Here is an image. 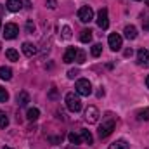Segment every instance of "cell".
<instances>
[{
  "label": "cell",
  "instance_id": "1",
  "mask_svg": "<svg viewBox=\"0 0 149 149\" xmlns=\"http://www.w3.org/2000/svg\"><path fill=\"white\" fill-rule=\"evenodd\" d=\"M64 101H66V108L71 113H78L81 109V101H80V95L76 92H68Z\"/></svg>",
  "mask_w": 149,
  "mask_h": 149
},
{
  "label": "cell",
  "instance_id": "2",
  "mask_svg": "<svg viewBox=\"0 0 149 149\" xmlns=\"http://www.w3.org/2000/svg\"><path fill=\"white\" fill-rule=\"evenodd\" d=\"M74 92L78 95H83V97H88L92 94V83L85 78H80L76 83H74Z\"/></svg>",
  "mask_w": 149,
  "mask_h": 149
},
{
  "label": "cell",
  "instance_id": "3",
  "mask_svg": "<svg viewBox=\"0 0 149 149\" xmlns=\"http://www.w3.org/2000/svg\"><path fill=\"white\" fill-rule=\"evenodd\" d=\"M114 127H116V123H114V120H113V118L106 120V121L99 127V137H101V139H106L108 135H111L113 130H114Z\"/></svg>",
  "mask_w": 149,
  "mask_h": 149
},
{
  "label": "cell",
  "instance_id": "4",
  "mask_svg": "<svg viewBox=\"0 0 149 149\" xmlns=\"http://www.w3.org/2000/svg\"><path fill=\"white\" fill-rule=\"evenodd\" d=\"M78 19H80L81 23H90V21L94 19V10H92V7H88V5L80 7V9H78Z\"/></svg>",
  "mask_w": 149,
  "mask_h": 149
},
{
  "label": "cell",
  "instance_id": "5",
  "mask_svg": "<svg viewBox=\"0 0 149 149\" xmlns=\"http://www.w3.org/2000/svg\"><path fill=\"white\" fill-rule=\"evenodd\" d=\"M97 26L101 30H108V26H109V17H108V9L106 7H102L97 12Z\"/></svg>",
  "mask_w": 149,
  "mask_h": 149
},
{
  "label": "cell",
  "instance_id": "6",
  "mask_svg": "<svg viewBox=\"0 0 149 149\" xmlns=\"http://www.w3.org/2000/svg\"><path fill=\"white\" fill-rule=\"evenodd\" d=\"M17 33H19V28L14 23H7L3 26V31H2V35L7 38V40H14V38L17 37Z\"/></svg>",
  "mask_w": 149,
  "mask_h": 149
},
{
  "label": "cell",
  "instance_id": "7",
  "mask_svg": "<svg viewBox=\"0 0 149 149\" xmlns=\"http://www.w3.org/2000/svg\"><path fill=\"white\" fill-rule=\"evenodd\" d=\"M99 109L95 108V106H88L87 109H85V120L88 121V123H97L99 121Z\"/></svg>",
  "mask_w": 149,
  "mask_h": 149
},
{
  "label": "cell",
  "instance_id": "8",
  "mask_svg": "<svg viewBox=\"0 0 149 149\" xmlns=\"http://www.w3.org/2000/svg\"><path fill=\"white\" fill-rule=\"evenodd\" d=\"M108 43H109V47H111V50H120L121 49V45H123V38L121 35H118V33H111L109 38H108Z\"/></svg>",
  "mask_w": 149,
  "mask_h": 149
},
{
  "label": "cell",
  "instance_id": "9",
  "mask_svg": "<svg viewBox=\"0 0 149 149\" xmlns=\"http://www.w3.org/2000/svg\"><path fill=\"white\" fill-rule=\"evenodd\" d=\"M137 64L141 66H149V50L148 49H141L137 52Z\"/></svg>",
  "mask_w": 149,
  "mask_h": 149
},
{
  "label": "cell",
  "instance_id": "10",
  "mask_svg": "<svg viewBox=\"0 0 149 149\" xmlns=\"http://www.w3.org/2000/svg\"><path fill=\"white\" fill-rule=\"evenodd\" d=\"M37 52H38L37 45H33V43H30V42H24V43H23V54H24V56L33 57Z\"/></svg>",
  "mask_w": 149,
  "mask_h": 149
},
{
  "label": "cell",
  "instance_id": "11",
  "mask_svg": "<svg viewBox=\"0 0 149 149\" xmlns=\"http://www.w3.org/2000/svg\"><path fill=\"white\" fill-rule=\"evenodd\" d=\"M76 52H78V49H74V47H70V49L64 52V57H63V61H64L66 64H71L74 59H76Z\"/></svg>",
  "mask_w": 149,
  "mask_h": 149
},
{
  "label": "cell",
  "instance_id": "12",
  "mask_svg": "<svg viewBox=\"0 0 149 149\" xmlns=\"http://www.w3.org/2000/svg\"><path fill=\"white\" fill-rule=\"evenodd\" d=\"M5 7H7V10H10V12H17V10L23 9V2H21V0H7Z\"/></svg>",
  "mask_w": 149,
  "mask_h": 149
},
{
  "label": "cell",
  "instance_id": "13",
  "mask_svg": "<svg viewBox=\"0 0 149 149\" xmlns=\"http://www.w3.org/2000/svg\"><path fill=\"white\" fill-rule=\"evenodd\" d=\"M125 37L128 38V40H135L137 38V28L134 26V24H128V26H125Z\"/></svg>",
  "mask_w": 149,
  "mask_h": 149
},
{
  "label": "cell",
  "instance_id": "14",
  "mask_svg": "<svg viewBox=\"0 0 149 149\" xmlns=\"http://www.w3.org/2000/svg\"><path fill=\"white\" fill-rule=\"evenodd\" d=\"M28 102H30V94L24 92V90L19 92V94H17V104L23 108V106H28Z\"/></svg>",
  "mask_w": 149,
  "mask_h": 149
},
{
  "label": "cell",
  "instance_id": "15",
  "mask_svg": "<svg viewBox=\"0 0 149 149\" xmlns=\"http://www.w3.org/2000/svg\"><path fill=\"white\" fill-rule=\"evenodd\" d=\"M80 135H81V142H83V144H88V146L94 144V137H92V134H90L88 130H85V128L80 130Z\"/></svg>",
  "mask_w": 149,
  "mask_h": 149
},
{
  "label": "cell",
  "instance_id": "16",
  "mask_svg": "<svg viewBox=\"0 0 149 149\" xmlns=\"http://www.w3.org/2000/svg\"><path fill=\"white\" fill-rule=\"evenodd\" d=\"M108 149H130V144H128L127 141L120 139V141H116V142L109 144V148H108Z\"/></svg>",
  "mask_w": 149,
  "mask_h": 149
},
{
  "label": "cell",
  "instance_id": "17",
  "mask_svg": "<svg viewBox=\"0 0 149 149\" xmlns=\"http://www.w3.org/2000/svg\"><path fill=\"white\" fill-rule=\"evenodd\" d=\"M5 56H7L9 61H14V63L19 61V52H17L16 49H7V50H5Z\"/></svg>",
  "mask_w": 149,
  "mask_h": 149
},
{
  "label": "cell",
  "instance_id": "18",
  "mask_svg": "<svg viewBox=\"0 0 149 149\" xmlns=\"http://www.w3.org/2000/svg\"><path fill=\"white\" fill-rule=\"evenodd\" d=\"M38 116H40V111H38L37 108H30L28 113H26V118H28L30 121H37Z\"/></svg>",
  "mask_w": 149,
  "mask_h": 149
},
{
  "label": "cell",
  "instance_id": "19",
  "mask_svg": "<svg viewBox=\"0 0 149 149\" xmlns=\"http://www.w3.org/2000/svg\"><path fill=\"white\" fill-rule=\"evenodd\" d=\"M0 78L2 80H10L12 78V70L7 68V66H2L0 68Z\"/></svg>",
  "mask_w": 149,
  "mask_h": 149
},
{
  "label": "cell",
  "instance_id": "20",
  "mask_svg": "<svg viewBox=\"0 0 149 149\" xmlns=\"http://www.w3.org/2000/svg\"><path fill=\"white\" fill-rule=\"evenodd\" d=\"M92 40V31L90 30H83L81 33H80V42L81 43H88Z\"/></svg>",
  "mask_w": 149,
  "mask_h": 149
},
{
  "label": "cell",
  "instance_id": "21",
  "mask_svg": "<svg viewBox=\"0 0 149 149\" xmlns=\"http://www.w3.org/2000/svg\"><path fill=\"white\" fill-rule=\"evenodd\" d=\"M68 139H70L71 144H83V142H81V135L76 134V132H70V134H68Z\"/></svg>",
  "mask_w": 149,
  "mask_h": 149
},
{
  "label": "cell",
  "instance_id": "22",
  "mask_svg": "<svg viewBox=\"0 0 149 149\" xmlns=\"http://www.w3.org/2000/svg\"><path fill=\"white\" fill-rule=\"evenodd\" d=\"M90 52H92V56H94V57H99V56L102 54V45H101V43L92 45V50H90Z\"/></svg>",
  "mask_w": 149,
  "mask_h": 149
},
{
  "label": "cell",
  "instance_id": "23",
  "mask_svg": "<svg viewBox=\"0 0 149 149\" xmlns=\"http://www.w3.org/2000/svg\"><path fill=\"white\" fill-rule=\"evenodd\" d=\"M137 116H139V120L149 121V108H144V109H141V111L137 113Z\"/></svg>",
  "mask_w": 149,
  "mask_h": 149
},
{
  "label": "cell",
  "instance_id": "24",
  "mask_svg": "<svg viewBox=\"0 0 149 149\" xmlns=\"http://www.w3.org/2000/svg\"><path fill=\"white\" fill-rule=\"evenodd\" d=\"M9 125V118H7V114L3 111H0V128H5Z\"/></svg>",
  "mask_w": 149,
  "mask_h": 149
},
{
  "label": "cell",
  "instance_id": "25",
  "mask_svg": "<svg viewBox=\"0 0 149 149\" xmlns=\"http://www.w3.org/2000/svg\"><path fill=\"white\" fill-rule=\"evenodd\" d=\"M61 33H63V38H64V40H70V38H71V28H70V26H63Z\"/></svg>",
  "mask_w": 149,
  "mask_h": 149
},
{
  "label": "cell",
  "instance_id": "26",
  "mask_svg": "<svg viewBox=\"0 0 149 149\" xmlns=\"http://www.w3.org/2000/svg\"><path fill=\"white\" fill-rule=\"evenodd\" d=\"M74 61H76L78 64H83V63H85V52H83V50H78V52H76V59H74Z\"/></svg>",
  "mask_w": 149,
  "mask_h": 149
},
{
  "label": "cell",
  "instance_id": "27",
  "mask_svg": "<svg viewBox=\"0 0 149 149\" xmlns=\"http://www.w3.org/2000/svg\"><path fill=\"white\" fill-rule=\"evenodd\" d=\"M7 101H9V92L0 87V102H7Z\"/></svg>",
  "mask_w": 149,
  "mask_h": 149
},
{
  "label": "cell",
  "instance_id": "28",
  "mask_svg": "<svg viewBox=\"0 0 149 149\" xmlns=\"http://www.w3.org/2000/svg\"><path fill=\"white\" fill-rule=\"evenodd\" d=\"M26 31H28V33H33V31H35V24H33V21H28V23H26Z\"/></svg>",
  "mask_w": 149,
  "mask_h": 149
},
{
  "label": "cell",
  "instance_id": "29",
  "mask_svg": "<svg viewBox=\"0 0 149 149\" xmlns=\"http://www.w3.org/2000/svg\"><path fill=\"white\" fill-rule=\"evenodd\" d=\"M45 3H47V7H49V9H56V5H57V2H56V0H47Z\"/></svg>",
  "mask_w": 149,
  "mask_h": 149
},
{
  "label": "cell",
  "instance_id": "30",
  "mask_svg": "<svg viewBox=\"0 0 149 149\" xmlns=\"http://www.w3.org/2000/svg\"><path fill=\"white\" fill-rule=\"evenodd\" d=\"M76 74H78V71H76V70H70V71H68V78H71V80H73Z\"/></svg>",
  "mask_w": 149,
  "mask_h": 149
},
{
  "label": "cell",
  "instance_id": "31",
  "mask_svg": "<svg viewBox=\"0 0 149 149\" xmlns=\"http://www.w3.org/2000/svg\"><path fill=\"white\" fill-rule=\"evenodd\" d=\"M146 85H148V88H149V74H148V78H146Z\"/></svg>",
  "mask_w": 149,
  "mask_h": 149
},
{
  "label": "cell",
  "instance_id": "32",
  "mask_svg": "<svg viewBox=\"0 0 149 149\" xmlns=\"http://www.w3.org/2000/svg\"><path fill=\"white\" fill-rule=\"evenodd\" d=\"M0 14H3V7H2V3H0Z\"/></svg>",
  "mask_w": 149,
  "mask_h": 149
},
{
  "label": "cell",
  "instance_id": "33",
  "mask_svg": "<svg viewBox=\"0 0 149 149\" xmlns=\"http://www.w3.org/2000/svg\"><path fill=\"white\" fill-rule=\"evenodd\" d=\"M146 30H149V19H148V23H146Z\"/></svg>",
  "mask_w": 149,
  "mask_h": 149
},
{
  "label": "cell",
  "instance_id": "34",
  "mask_svg": "<svg viewBox=\"0 0 149 149\" xmlns=\"http://www.w3.org/2000/svg\"><path fill=\"white\" fill-rule=\"evenodd\" d=\"M0 30H2V14H0Z\"/></svg>",
  "mask_w": 149,
  "mask_h": 149
},
{
  "label": "cell",
  "instance_id": "35",
  "mask_svg": "<svg viewBox=\"0 0 149 149\" xmlns=\"http://www.w3.org/2000/svg\"><path fill=\"white\" fill-rule=\"evenodd\" d=\"M144 2H146V3H148V5H149V0H144Z\"/></svg>",
  "mask_w": 149,
  "mask_h": 149
},
{
  "label": "cell",
  "instance_id": "36",
  "mask_svg": "<svg viewBox=\"0 0 149 149\" xmlns=\"http://www.w3.org/2000/svg\"><path fill=\"white\" fill-rule=\"evenodd\" d=\"M3 149H12V148H3Z\"/></svg>",
  "mask_w": 149,
  "mask_h": 149
},
{
  "label": "cell",
  "instance_id": "37",
  "mask_svg": "<svg viewBox=\"0 0 149 149\" xmlns=\"http://www.w3.org/2000/svg\"><path fill=\"white\" fill-rule=\"evenodd\" d=\"M0 50H2V43H0Z\"/></svg>",
  "mask_w": 149,
  "mask_h": 149
},
{
  "label": "cell",
  "instance_id": "38",
  "mask_svg": "<svg viewBox=\"0 0 149 149\" xmlns=\"http://www.w3.org/2000/svg\"><path fill=\"white\" fill-rule=\"evenodd\" d=\"M135 2H141V0H135Z\"/></svg>",
  "mask_w": 149,
  "mask_h": 149
}]
</instances>
